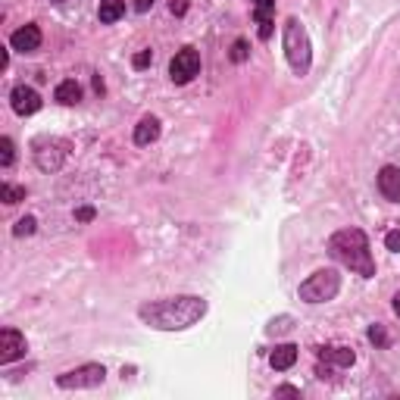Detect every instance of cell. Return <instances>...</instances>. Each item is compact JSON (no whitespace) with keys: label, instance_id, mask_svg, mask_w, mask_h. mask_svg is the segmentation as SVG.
<instances>
[{"label":"cell","instance_id":"obj_1","mask_svg":"<svg viewBox=\"0 0 400 400\" xmlns=\"http://www.w3.org/2000/svg\"><path fill=\"white\" fill-rule=\"evenodd\" d=\"M141 322L160 331H185L197 325L206 316V300L194 297V294H181V297H166V300H150L138 310Z\"/></svg>","mask_w":400,"mask_h":400},{"label":"cell","instance_id":"obj_2","mask_svg":"<svg viewBox=\"0 0 400 400\" xmlns=\"http://www.w3.org/2000/svg\"><path fill=\"white\" fill-rule=\"evenodd\" d=\"M328 253L335 256L341 266H347L350 272L372 278L375 275V260L369 250V238L362 228H341L328 238Z\"/></svg>","mask_w":400,"mask_h":400},{"label":"cell","instance_id":"obj_3","mask_svg":"<svg viewBox=\"0 0 400 400\" xmlns=\"http://www.w3.org/2000/svg\"><path fill=\"white\" fill-rule=\"evenodd\" d=\"M285 56H288V62H291V69L297 75L310 72V62H312L310 35H306V28L300 25L297 16H291L285 22Z\"/></svg>","mask_w":400,"mask_h":400},{"label":"cell","instance_id":"obj_4","mask_svg":"<svg viewBox=\"0 0 400 400\" xmlns=\"http://www.w3.org/2000/svg\"><path fill=\"white\" fill-rule=\"evenodd\" d=\"M341 291V275L338 269H316L306 281H300V300L303 303H328Z\"/></svg>","mask_w":400,"mask_h":400},{"label":"cell","instance_id":"obj_5","mask_svg":"<svg viewBox=\"0 0 400 400\" xmlns=\"http://www.w3.org/2000/svg\"><path fill=\"white\" fill-rule=\"evenodd\" d=\"M31 156H35V166L41 172H60L69 156V144L62 138H38L31 144Z\"/></svg>","mask_w":400,"mask_h":400},{"label":"cell","instance_id":"obj_6","mask_svg":"<svg viewBox=\"0 0 400 400\" xmlns=\"http://www.w3.org/2000/svg\"><path fill=\"white\" fill-rule=\"evenodd\" d=\"M106 378V369L100 362H85L78 369H69V372L56 375V385L62 391H81V388H100Z\"/></svg>","mask_w":400,"mask_h":400},{"label":"cell","instance_id":"obj_7","mask_svg":"<svg viewBox=\"0 0 400 400\" xmlns=\"http://www.w3.org/2000/svg\"><path fill=\"white\" fill-rule=\"evenodd\" d=\"M197 72H200V53L194 47H181L178 53L169 60V78H172L175 85H188Z\"/></svg>","mask_w":400,"mask_h":400},{"label":"cell","instance_id":"obj_8","mask_svg":"<svg viewBox=\"0 0 400 400\" xmlns=\"http://www.w3.org/2000/svg\"><path fill=\"white\" fill-rule=\"evenodd\" d=\"M25 350H28V344H25V335H22V331L12 328V325L0 328V362H3V366H10V362L22 360Z\"/></svg>","mask_w":400,"mask_h":400},{"label":"cell","instance_id":"obj_9","mask_svg":"<svg viewBox=\"0 0 400 400\" xmlns=\"http://www.w3.org/2000/svg\"><path fill=\"white\" fill-rule=\"evenodd\" d=\"M10 103H12V110H16L19 116H31V112L41 110V94H38L35 88H28V85H16L12 94H10Z\"/></svg>","mask_w":400,"mask_h":400},{"label":"cell","instance_id":"obj_10","mask_svg":"<svg viewBox=\"0 0 400 400\" xmlns=\"http://www.w3.org/2000/svg\"><path fill=\"white\" fill-rule=\"evenodd\" d=\"M10 47L19 50V53H35L38 47H41V28H38L35 22L22 25V28H16L10 35Z\"/></svg>","mask_w":400,"mask_h":400},{"label":"cell","instance_id":"obj_11","mask_svg":"<svg viewBox=\"0 0 400 400\" xmlns=\"http://www.w3.org/2000/svg\"><path fill=\"white\" fill-rule=\"evenodd\" d=\"M378 191L385 200L400 203V169L397 166H381L378 169Z\"/></svg>","mask_w":400,"mask_h":400},{"label":"cell","instance_id":"obj_12","mask_svg":"<svg viewBox=\"0 0 400 400\" xmlns=\"http://www.w3.org/2000/svg\"><path fill=\"white\" fill-rule=\"evenodd\" d=\"M272 12H275V0H253V16H256V25H260V38L269 41L272 38Z\"/></svg>","mask_w":400,"mask_h":400},{"label":"cell","instance_id":"obj_13","mask_svg":"<svg viewBox=\"0 0 400 400\" xmlns=\"http://www.w3.org/2000/svg\"><path fill=\"white\" fill-rule=\"evenodd\" d=\"M319 360H325V362H331V366H341V369H347V366H353V350L350 347H341V344H328V347H319Z\"/></svg>","mask_w":400,"mask_h":400},{"label":"cell","instance_id":"obj_14","mask_svg":"<svg viewBox=\"0 0 400 400\" xmlns=\"http://www.w3.org/2000/svg\"><path fill=\"white\" fill-rule=\"evenodd\" d=\"M156 138H160V119L144 116L141 122L135 125V144H138V147H147V144H153Z\"/></svg>","mask_w":400,"mask_h":400},{"label":"cell","instance_id":"obj_15","mask_svg":"<svg viewBox=\"0 0 400 400\" xmlns=\"http://www.w3.org/2000/svg\"><path fill=\"white\" fill-rule=\"evenodd\" d=\"M53 100H56V103H62V106H75V103L81 100L78 81H75V78L60 81V85H56V91H53Z\"/></svg>","mask_w":400,"mask_h":400},{"label":"cell","instance_id":"obj_16","mask_svg":"<svg viewBox=\"0 0 400 400\" xmlns=\"http://www.w3.org/2000/svg\"><path fill=\"white\" fill-rule=\"evenodd\" d=\"M269 362H272V369L285 372V369H291L294 362H297V347H294V344H281V347H275V350H272Z\"/></svg>","mask_w":400,"mask_h":400},{"label":"cell","instance_id":"obj_17","mask_svg":"<svg viewBox=\"0 0 400 400\" xmlns=\"http://www.w3.org/2000/svg\"><path fill=\"white\" fill-rule=\"evenodd\" d=\"M122 12H125V0H100L97 16H100V22H103V25H112Z\"/></svg>","mask_w":400,"mask_h":400},{"label":"cell","instance_id":"obj_18","mask_svg":"<svg viewBox=\"0 0 400 400\" xmlns=\"http://www.w3.org/2000/svg\"><path fill=\"white\" fill-rule=\"evenodd\" d=\"M0 200L3 203H19V200H25V188H19V185H10V181H3L0 185Z\"/></svg>","mask_w":400,"mask_h":400},{"label":"cell","instance_id":"obj_19","mask_svg":"<svg viewBox=\"0 0 400 400\" xmlns=\"http://www.w3.org/2000/svg\"><path fill=\"white\" fill-rule=\"evenodd\" d=\"M35 228H38V219L35 216H22L16 225H12V235H16V238H28V235H35Z\"/></svg>","mask_w":400,"mask_h":400},{"label":"cell","instance_id":"obj_20","mask_svg":"<svg viewBox=\"0 0 400 400\" xmlns=\"http://www.w3.org/2000/svg\"><path fill=\"white\" fill-rule=\"evenodd\" d=\"M12 160H16V150H12V141L10 138H0V166L10 169Z\"/></svg>","mask_w":400,"mask_h":400},{"label":"cell","instance_id":"obj_21","mask_svg":"<svg viewBox=\"0 0 400 400\" xmlns=\"http://www.w3.org/2000/svg\"><path fill=\"white\" fill-rule=\"evenodd\" d=\"M231 62H244L250 56V47H247V41H244V38H238L235 44H231Z\"/></svg>","mask_w":400,"mask_h":400},{"label":"cell","instance_id":"obj_22","mask_svg":"<svg viewBox=\"0 0 400 400\" xmlns=\"http://www.w3.org/2000/svg\"><path fill=\"white\" fill-rule=\"evenodd\" d=\"M369 341H372L375 347H388V331H385V325H372V328H369Z\"/></svg>","mask_w":400,"mask_h":400},{"label":"cell","instance_id":"obj_23","mask_svg":"<svg viewBox=\"0 0 400 400\" xmlns=\"http://www.w3.org/2000/svg\"><path fill=\"white\" fill-rule=\"evenodd\" d=\"M291 328V316H278V319H272V322H269V335H281V331H288Z\"/></svg>","mask_w":400,"mask_h":400},{"label":"cell","instance_id":"obj_24","mask_svg":"<svg viewBox=\"0 0 400 400\" xmlns=\"http://www.w3.org/2000/svg\"><path fill=\"white\" fill-rule=\"evenodd\" d=\"M153 62V50H141V53H135V60H131V66L135 69H144Z\"/></svg>","mask_w":400,"mask_h":400},{"label":"cell","instance_id":"obj_25","mask_svg":"<svg viewBox=\"0 0 400 400\" xmlns=\"http://www.w3.org/2000/svg\"><path fill=\"white\" fill-rule=\"evenodd\" d=\"M385 247L391 250V253H400V231H397V228L385 235Z\"/></svg>","mask_w":400,"mask_h":400},{"label":"cell","instance_id":"obj_26","mask_svg":"<svg viewBox=\"0 0 400 400\" xmlns=\"http://www.w3.org/2000/svg\"><path fill=\"white\" fill-rule=\"evenodd\" d=\"M94 216H97V212H94V206H78V210H75V219H78V222H91Z\"/></svg>","mask_w":400,"mask_h":400},{"label":"cell","instance_id":"obj_27","mask_svg":"<svg viewBox=\"0 0 400 400\" xmlns=\"http://www.w3.org/2000/svg\"><path fill=\"white\" fill-rule=\"evenodd\" d=\"M169 10H172L175 16H185V12H188V0H172V3H169Z\"/></svg>","mask_w":400,"mask_h":400},{"label":"cell","instance_id":"obj_28","mask_svg":"<svg viewBox=\"0 0 400 400\" xmlns=\"http://www.w3.org/2000/svg\"><path fill=\"white\" fill-rule=\"evenodd\" d=\"M275 394H288V397H300V391H297V388H291V385H281V388H275Z\"/></svg>","mask_w":400,"mask_h":400},{"label":"cell","instance_id":"obj_29","mask_svg":"<svg viewBox=\"0 0 400 400\" xmlns=\"http://www.w3.org/2000/svg\"><path fill=\"white\" fill-rule=\"evenodd\" d=\"M153 3H156V0H135V10H138V12H147Z\"/></svg>","mask_w":400,"mask_h":400},{"label":"cell","instance_id":"obj_30","mask_svg":"<svg viewBox=\"0 0 400 400\" xmlns=\"http://www.w3.org/2000/svg\"><path fill=\"white\" fill-rule=\"evenodd\" d=\"M94 91L103 94V78H100V75H94Z\"/></svg>","mask_w":400,"mask_h":400},{"label":"cell","instance_id":"obj_31","mask_svg":"<svg viewBox=\"0 0 400 400\" xmlns=\"http://www.w3.org/2000/svg\"><path fill=\"white\" fill-rule=\"evenodd\" d=\"M6 62H10V50L3 47V53H0V69H6Z\"/></svg>","mask_w":400,"mask_h":400},{"label":"cell","instance_id":"obj_32","mask_svg":"<svg viewBox=\"0 0 400 400\" xmlns=\"http://www.w3.org/2000/svg\"><path fill=\"white\" fill-rule=\"evenodd\" d=\"M394 312H397V316H400V294H397V297H394Z\"/></svg>","mask_w":400,"mask_h":400},{"label":"cell","instance_id":"obj_33","mask_svg":"<svg viewBox=\"0 0 400 400\" xmlns=\"http://www.w3.org/2000/svg\"><path fill=\"white\" fill-rule=\"evenodd\" d=\"M50 3H66V0H50Z\"/></svg>","mask_w":400,"mask_h":400}]
</instances>
